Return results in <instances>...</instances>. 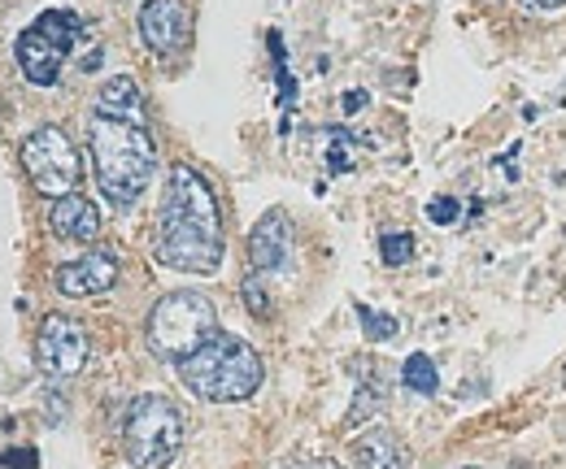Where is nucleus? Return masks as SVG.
I'll use <instances>...</instances> for the list:
<instances>
[{"mask_svg": "<svg viewBox=\"0 0 566 469\" xmlns=\"http://www.w3.org/2000/svg\"><path fill=\"white\" fill-rule=\"evenodd\" d=\"M222 253H227L222 213L206 174L192 170L188 161L170 166L166 196L153 226V257L179 274H213L222 266Z\"/></svg>", "mask_w": 566, "mask_h": 469, "instance_id": "nucleus-1", "label": "nucleus"}, {"mask_svg": "<svg viewBox=\"0 0 566 469\" xmlns=\"http://www.w3.org/2000/svg\"><path fill=\"white\" fill-rule=\"evenodd\" d=\"M87 152L96 170V188L114 209H132L153 183L157 170V143L144 127V118H109L92 114L87 122Z\"/></svg>", "mask_w": 566, "mask_h": 469, "instance_id": "nucleus-2", "label": "nucleus"}, {"mask_svg": "<svg viewBox=\"0 0 566 469\" xmlns=\"http://www.w3.org/2000/svg\"><path fill=\"white\" fill-rule=\"evenodd\" d=\"M179 379L184 387L197 396V401L210 404H235L249 401L258 387H262V356L253 343H244L240 335H227V331H213L192 356H184L179 365Z\"/></svg>", "mask_w": 566, "mask_h": 469, "instance_id": "nucleus-3", "label": "nucleus"}, {"mask_svg": "<svg viewBox=\"0 0 566 469\" xmlns=\"http://www.w3.org/2000/svg\"><path fill=\"white\" fill-rule=\"evenodd\" d=\"M184 430H188L184 408L161 392H148V396L127 404L123 452L136 469H166L184 448Z\"/></svg>", "mask_w": 566, "mask_h": 469, "instance_id": "nucleus-4", "label": "nucleus"}, {"mask_svg": "<svg viewBox=\"0 0 566 469\" xmlns=\"http://www.w3.org/2000/svg\"><path fill=\"white\" fill-rule=\"evenodd\" d=\"M218 331V313H213V300L201 291H170L153 305L148 313V348L161 356V361H184L192 356L206 339Z\"/></svg>", "mask_w": 566, "mask_h": 469, "instance_id": "nucleus-5", "label": "nucleus"}, {"mask_svg": "<svg viewBox=\"0 0 566 469\" xmlns=\"http://www.w3.org/2000/svg\"><path fill=\"white\" fill-rule=\"evenodd\" d=\"M83 35V18L71 9H49L40 13L22 35H18V66L35 87H53L62 62L74 49V40Z\"/></svg>", "mask_w": 566, "mask_h": 469, "instance_id": "nucleus-6", "label": "nucleus"}, {"mask_svg": "<svg viewBox=\"0 0 566 469\" xmlns=\"http://www.w3.org/2000/svg\"><path fill=\"white\" fill-rule=\"evenodd\" d=\"M22 170H27L31 188L40 196H53V201L71 196L74 188H78V174H83L78 152H74V143L66 139L62 127H40V131L27 135V143H22Z\"/></svg>", "mask_w": 566, "mask_h": 469, "instance_id": "nucleus-7", "label": "nucleus"}, {"mask_svg": "<svg viewBox=\"0 0 566 469\" xmlns=\"http://www.w3.org/2000/svg\"><path fill=\"white\" fill-rule=\"evenodd\" d=\"M92 339L83 331V322H74L66 313H49L40 322L35 335V365L44 370V379H74L87 365Z\"/></svg>", "mask_w": 566, "mask_h": 469, "instance_id": "nucleus-8", "label": "nucleus"}, {"mask_svg": "<svg viewBox=\"0 0 566 469\" xmlns=\"http://www.w3.org/2000/svg\"><path fill=\"white\" fill-rule=\"evenodd\" d=\"M140 40L157 57H175L192 40V9L184 0H148L140 9Z\"/></svg>", "mask_w": 566, "mask_h": 469, "instance_id": "nucleus-9", "label": "nucleus"}, {"mask_svg": "<svg viewBox=\"0 0 566 469\" xmlns=\"http://www.w3.org/2000/svg\"><path fill=\"white\" fill-rule=\"evenodd\" d=\"M249 262L258 274H283L292 266V217L283 209L262 213V222L249 235Z\"/></svg>", "mask_w": 566, "mask_h": 469, "instance_id": "nucleus-10", "label": "nucleus"}, {"mask_svg": "<svg viewBox=\"0 0 566 469\" xmlns=\"http://www.w3.org/2000/svg\"><path fill=\"white\" fill-rule=\"evenodd\" d=\"M118 283V262L109 253H87L78 262H66L57 269V287L66 296H101Z\"/></svg>", "mask_w": 566, "mask_h": 469, "instance_id": "nucleus-11", "label": "nucleus"}, {"mask_svg": "<svg viewBox=\"0 0 566 469\" xmlns=\"http://www.w3.org/2000/svg\"><path fill=\"white\" fill-rule=\"evenodd\" d=\"M49 217H53V231L62 239H96L101 235V209L87 201V196H78V192L53 201Z\"/></svg>", "mask_w": 566, "mask_h": 469, "instance_id": "nucleus-12", "label": "nucleus"}, {"mask_svg": "<svg viewBox=\"0 0 566 469\" xmlns=\"http://www.w3.org/2000/svg\"><path fill=\"white\" fill-rule=\"evenodd\" d=\"M357 469H410V448L401 444V435L392 430H366L354 444Z\"/></svg>", "mask_w": 566, "mask_h": 469, "instance_id": "nucleus-13", "label": "nucleus"}, {"mask_svg": "<svg viewBox=\"0 0 566 469\" xmlns=\"http://www.w3.org/2000/svg\"><path fill=\"white\" fill-rule=\"evenodd\" d=\"M96 114H109V118H144V96L136 87L132 74H118L109 78L101 92H96Z\"/></svg>", "mask_w": 566, "mask_h": 469, "instance_id": "nucleus-14", "label": "nucleus"}, {"mask_svg": "<svg viewBox=\"0 0 566 469\" xmlns=\"http://www.w3.org/2000/svg\"><path fill=\"white\" fill-rule=\"evenodd\" d=\"M401 379H406V387H410V392H419V396H431V392L440 387V374H436L431 356H423V352H415V356L406 361Z\"/></svg>", "mask_w": 566, "mask_h": 469, "instance_id": "nucleus-15", "label": "nucleus"}, {"mask_svg": "<svg viewBox=\"0 0 566 469\" xmlns=\"http://www.w3.org/2000/svg\"><path fill=\"white\" fill-rule=\"evenodd\" d=\"M379 253H384V266H406L410 253H415V239H410L406 231H388V235L379 239Z\"/></svg>", "mask_w": 566, "mask_h": 469, "instance_id": "nucleus-16", "label": "nucleus"}, {"mask_svg": "<svg viewBox=\"0 0 566 469\" xmlns=\"http://www.w3.org/2000/svg\"><path fill=\"white\" fill-rule=\"evenodd\" d=\"M357 318H361V327L370 331V339H392L397 335V318H384V313H375V309H357Z\"/></svg>", "mask_w": 566, "mask_h": 469, "instance_id": "nucleus-17", "label": "nucleus"}, {"mask_svg": "<svg viewBox=\"0 0 566 469\" xmlns=\"http://www.w3.org/2000/svg\"><path fill=\"white\" fill-rule=\"evenodd\" d=\"M244 305H249V313H253V318H271V305H266V291H262V283H258V278H249V283H244Z\"/></svg>", "mask_w": 566, "mask_h": 469, "instance_id": "nucleus-18", "label": "nucleus"}, {"mask_svg": "<svg viewBox=\"0 0 566 469\" xmlns=\"http://www.w3.org/2000/svg\"><path fill=\"white\" fill-rule=\"evenodd\" d=\"M427 217H431V222H440V226H449V222L458 217V201H449V196L431 201V204H427Z\"/></svg>", "mask_w": 566, "mask_h": 469, "instance_id": "nucleus-19", "label": "nucleus"}, {"mask_svg": "<svg viewBox=\"0 0 566 469\" xmlns=\"http://www.w3.org/2000/svg\"><path fill=\"white\" fill-rule=\"evenodd\" d=\"M296 469H340L336 461H301Z\"/></svg>", "mask_w": 566, "mask_h": 469, "instance_id": "nucleus-20", "label": "nucleus"}, {"mask_svg": "<svg viewBox=\"0 0 566 469\" xmlns=\"http://www.w3.org/2000/svg\"><path fill=\"white\" fill-rule=\"evenodd\" d=\"M536 4H545V9H563L566 0H536Z\"/></svg>", "mask_w": 566, "mask_h": 469, "instance_id": "nucleus-21", "label": "nucleus"}]
</instances>
